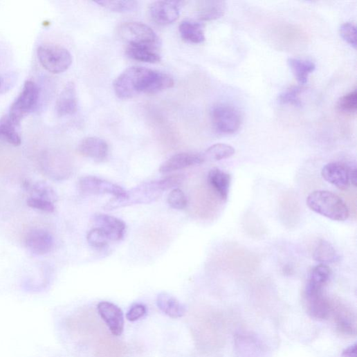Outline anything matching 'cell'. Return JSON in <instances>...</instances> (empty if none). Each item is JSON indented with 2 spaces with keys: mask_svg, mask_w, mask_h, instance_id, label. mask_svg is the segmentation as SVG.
Instances as JSON below:
<instances>
[{
  "mask_svg": "<svg viewBox=\"0 0 357 357\" xmlns=\"http://www.w3.org/2000/svg\"><path fill=\"white\" fill-rule=\"evenodd\" d=\"M171 76L150 68L133 66L122 72L114 81L116 95L121 100L132 99L140 94L155 95L172 88Z\"/></svg>",
  "mask_w": 357,
  "mask_h": 357,
  "instance_id": "6da1fadb",
  "label": "cell"
},
{
  "mask_svg": "<svg viewBox=\"0 0 357 357\" xmlns=\"http://www.w3.org/2000/svg\"><path fill=\"white\" fill-rule=\"evenodd\" d=\"M306 204L313 212L332 221H345L349 214L345 202L329 191L312 192L307 197Z\"/></svg>",
  "mask_w": 357,
  "mask_h": 357,
  "instance_id": "7a4b0ae2",
  "label": "cell"
},
{
  "mask_svg": "<svg viewBox=\"0 0 357 357\" xmlns=\"http://www.w3.org/2000/svg\"><path fill=\"white\" fill-rule=\"evenodd\" d=\"M165 192L160 181L143 183L127 192L125 196L114 198L104 207L107 210H113L125 207L149 204L156 201Z\"/></svg>",
  "mask_w": 357,
  "mask_h": 357,
  "instance_id": "3957f363",
  "label": "cell"
},
{
  "mask_svg": "<svg viewBox=\"0 0 357 357\" xmlns=\"http://www.w3.org/2000/svg\"><path fill=\"white\" fill-rule=\"evenodd\" d=\"M118 34L127 46H143L157 50L160 39L148 26L138 22H127L120 26Z\"/></svg>",
  "mask_w": 357,
  "mask_h": 357,
  "instance_id": "277c9868",
  "label": "cell"
},
{
  "mask_svg": "<svg viewBox=\"0 0 357 357\" xmlns=\"http://www.w3.org/2000/svg\"><path fill=\"white\" fill-rule=\"evenodd\" d=\"M39 100V89L31 80L26 81L22 91L12 104L8 114L11 120L17 125L37 107Z\"/></svg>",
  "mask_w": 357,
  "mask_h": 357,
  "instance_id": "5b68a950",
  "label": "cell"
},
{
  "mask_svg": "<svg viewBox=\"0 0 357 357\" xmlns=\"http://www.w3.org/2000/svg\"><path fill=\"white\" fill-rule=\"evenodd\" d=\"M37 56L43 67L52 73L66 71L72 64V56L65 48L53 44H44L37 50Z\"/></svg>",
  "mask_w": 357,
  "mask_h": 357,
  "instance_id": "8992f818",
  "label": "cell"
},
{
  "mask_svg": "<svg viewBox=\"0 0 357 357\" xmlns=\"http://www.w3.org/2000/svg\"><path fill=\"white\" fill-rule=\"evenodd\" d=\"M211 118L214 129L222 134L236 133L242 122L239 111L228 104H218L213 107Z\"/></svg>",
  "mask_w": 357,
  "mask_h": 357,
  "instance_id": "52a82bcc",
  "label": "cell"
},
{
  "mask_svg": "<svg viewBox=\"0 0 357 357\" xmlns=\"http://www.w3.org/2000/svg\"><path fill=\"white\" fill-rule=\"evenodd\" d=\"M330 316L333 317L336 329L340 333L346 336L356 335V315L345 304L339 300H331Z\"/></svg>",
  "mask_w": 357,
  "mask_h": 357,
  "instance_id": "ba28073f",
  "label": "cell"
},
{
  "mask_svg": "<svg viewBox=\"0 0 357 357\" xmlns=\"http://www.w3.org/2000/svg\"><path fill=\"white\" fill-rule=\"evenodd\" d=\"M78 185L80 191L87 194H110L120 198L127 194V191L119 185L95 176H82Z\"/></svg>",
  "mask_w": 357,
  "mask_h": 357,
  "instance_id": "9c48e42d",
  "label": "cell"
},
{
  "mask_svg": "<svg viewBox=\"0 0 357 357\" xmlns=\"http://www.w3.org/2000/svg\"><path fill=\"white\" fill-rule=\"evenodd\" d=\"M180 3L170 1L154 2L149 7V17L158 26L172 24L180 17Z\"/></svg>",
  "mask_w": 357,
  "mask_h": 357,
  "instance_id": "30bf717a",
  "label": "cell"
},
{
  "mask_svg": "<svg viewBox=\"0 0 357 357\" xmlns=\"http://www.w3.org/2000/svg\"><path fill=\"white\" fill-rule=\"evenodd\" d=\"M98 310L111 333L116 336H121L125 329V317L122 309L111 302H102L98 305Z\"/></svg>",
  "mask_w": 357,
  "mask_h": 357,
  "instance_id": "8fae6325",
  "label": "cell"
},
{
  "mask_svg": "<svg viewBox=\"0 0 357 357\" xmlns=\"http://www.w3.org/2000/svg\"><path fill=\"white\" fill-rule=\"evenodd\" d=\"M331 270L327 264H320L311 270L305 289V298L323 294L322 290L331 277Z\"/></svg>",
  "mask_w": 357,
  "mask_h": 357,
  "instance_id": "7c38bea8",
  "label": "cell"
},
{
  "mask_svg": "<svg viewBox=\"0 0 357 357\" xmlns=\"http://www.w3.org/2000/svg\"><path fill=\"white\" fill-rule=\"evenodd\" d=\"M321 174L327 183L340 190H346L350 184L348 164L340 162L327 163L322 167Z\"/></svg>",
  "mask_w": 357,
  "mask_h": 357,
  "instance_id": "4fadbf2b",
  "label": "cell"
},
{
  "mask_svg": "<svg viewBox=\"0 0 357 357\" xmlns=\"http://www.w3.org/2000/svg\"><path fill=\"white\" fill-rule=\"evenodd\" d=\"M93 222L107 235L110 241H120L125 235V223L116 217L96 214L93 217Z\"/></svg>",
  "mask_w": 357,
  "mask_h": 357,
  "instance_id": "5bb4252c",
  "label": "cell"
},
{
  "mask_svg": "<svg viewBox=\"0 0 357 357\" xmlns=\"http://www.w3.org/2000/svg\"><path fill=\"white\" fill-rule=\"evenodd\" d=\"M25 241L29 250L38 255L48 253L54 244V239L51 234L42 229L30 230L28 232Z\"/></svg>",
  "mask_w": 357,
  "mask_h": 357,
  "instance_id": "9a60e30c",
  "label": "cell"
},
{
  "mask_svg": "<svg viewBox=\"0 0 357 357\" xmlns=\"http://www.w3.org/2000/svg\"><path fill=\"white\" fill-rule=\"evenodd\" d=\"M78 152L83 156L100 162L109 155V145L98 137H88L83 139L77 147Z\"/></svg>",
  "mask_w": 357,
  "mask_h": 357,
  "instance_id": "2e32d148",
  "label": "cell"
},
{
  "mask_svg": "<svg viewBox=\"0 0 357 357\" xmlns=\"http://www.w3.org/2000/svg\"><path fill=\"white\" fill-rule=\"evenodd\" d=\"M77 110L76 89L73 82H68L61 92L55 105L58 116H72Z\"/></svg>",
  "mask_w": 357,
  "mask_h": 357,
  "instance_id": "e0dca14e",
  "label": "cell"
},
{
  "mask_svg": "<svg viewBox=\"0 0 357 357\" xmlns=\"http://www.w3.org/2000/svg\"><path fill=\"white\" fill-rule=\"evenodd\" d=\"M204 161V157L199 154L191 153L176 154L161 165L159 172L169 173L201 164Z\"/></svg>",
  "mask_w": 357,
  "mask_h": 357,
  "instance_id": "ac0fdd59",
  "label": "cell"
},
{
  "mask_svg": "<svg viewBox=\"0 0 357 357\" xmlns=\"http://www.w3.org/2000/svg\"><path fill=\"white\" fill-rule=\"evenodd\" d=\"M235 348L239 357H262L264 349L259 341L249 333L237 334Z\"/></svg>",
  "mask_w": 357,
  "mask_h": 357,
  "instance_id": "d6986e66",
  "label": "cell"
},
{
  "mask_svg": "<svg viewBox=\"0 0 357 357\" xmlns=\"http://www.w3.org/2000/svg\"><path fill=\"white\" fill-rule=\"evenodd\" d=\"M208 183L220 199L223 201L228 200L231 184L229 173L217 167L213 168L208 173Z\"/></svg>",
  "mask_w": 357,
  "mask_h": 357,
  "instance_id": "ffe728a7",
  "label": "cell"
},
{
  "mask_svg": "<svg viewBox=\"0 0 357 357\" xmlns=\"http://www.w3.org/2000/svg\"><path fill=\"white\" fill-rule=\"evenodd\" d=\"M158 308L171 318H180L187 313L186 306L167 293H161L156 299Z\"/></svg>",
  "mask_w": 357,
  "mask_h": 357,
  "instance_id": "44dd1931",
  "label": "cell"
},
{
  "mask_svg": "<svg viewBox=\"0 0 357 357\" xmlns=\"http://www.w3.org/2000/svg\"><path fill=\"white\" fill-rule=\"evenodd\" d=\"M19 127L8 115L0 119V141L16 147L21 145L22 139L18 131Z\"/></svg>",
  "mask_w": 357,
  "mask_h": 357,
  "instance_id": "7402d4cb",
  "label": "cell"
},
{
  "mask_svg": "<svg viewBox=\"0 0 357 357\" xmlns=\"http://www.w3.org/2000/svg\"><path fill=\"white\" fill-rule=\"evenodd\" d=\"M225 3L221 1H203L199 3L197 9L198 19L210 21L218 19L224 15Z\"/></svg>",
  "mask_w": 357,
  "mask_h": 357,
  "instance_id": "603a6c76",
  "label": "cell"
},
{
  "mask_svg": "<svg viewBox=\"0 0 357 357\" xmlns=\"http://www.w3.org/2000/svg\"><path fill=\"white\" fill-rule=\"evenodd\" d=\"M182 38L192 44H202L205 41L203 26L190 21H183L178 27Z\"/></svg>",
  "mask_w": 357,
  "mask_h": 357,
  "instance_id": "cb8c5ba5",
  "label": "cell"
},
{
  "mask_svg": "<svg viewBox=\"0 0 357 357\" xmlns=\"http://www.w3.org/2000/svg\"><path fill=\"white\" fill-rule=\"evenodd\" d=\"M288 64L298 81L302 84L308 82L309 77L316 68L315 64L309 60L289 58Z\"/></svg>",
  "mask_w": 357,
  "mask_h": 357,
  "instance_id": "d4e9b609",
  "label": "cell"
},
{
  "mask_svg": "<svg viewBox=\"0 0 357 357\" xmlns=\"http://www.w3.org/2000/svg\"><path fill=\"white\" fill-rule=\"evenodd\" d=\"M126 53L129 58L138 62L156 64L161 61V56L156 50L147 47L127 46Z\"/></svg>",
  "mask_w": 357,
  "mask_h": 357,
  "instance_id": "484cf974",
  "label": "cell"
},
{
  "mask_svg": "<svg viewBox=\"0 0 357 357\" xmlns=\"http://www.w3.org/2000/svg\"><path fill=\"white\" fill-rule=\"evenodd\" d=\"M315 261L323 264L335 263L340 259V256L334 247L325 240L320 241L313 254Z\"/></svg>",
  "mask_w": 357,
  "mask_h": 357,
  "instance_id": "4316f807",
  "label": "cell"
},
{
  "mask_svg": "<svg viewBox=\"0 0 357 357\" xmlns=\"http://www.w3.org/2000/svg\"><path fill=\"white\" fill-rule=\"evenodd\" d=\"M24 187L35 198H38L50 201L53 203L57 201V196L53 188L48 184L43 182L31 183L25 182Z\"/></svg>",
  "mask_w": 357,
  "mask_h": 357,
  "instance_id": "83f0119b",
  "label": "cell"
},
{
  "mask_svg": "<svg viewBox=\"0 0 357 357\" xmlns=\"http://www.w3.org/2000/svg\"><path fill=\"white\" fill-rule=\"evenodd\" d=\"M96 4L107 10L117 13H127L136 10L138 3L131 1V0H119V1H111V0H102V1L95 2Z\"/></svg>",
  "mask_w": 357,
  "mask_h": 357,
  "instance_id": "f1b7e54d",
  "label": "cell"
},
{
  "mask_svg": "<svg viewBox=\"0 0 357 357\" xmlns=\"http://www.w3.org/2000/svg\"><path fill=\"white\" fill-rule=\"evenodd\" d=\"M235 153V149L232 146L218 143L213 145L209 147L204 155V158H208L211 161H221L228 158L233 156Z\"/></svg>",
  "mask_w": 357,
  "mask_h": 357,
  "instance_id": "f546056e",
  "label": "cell"
},
{
  "mask_svg": "<svg viewBox=\"0 0 357 357\" xmlns=\"http://www.w3.org/2000/svg\"><path fill=\"white\" fill-rule=\"evenodd\" d=\"M304 91V88L300 86H294L282 93L278 101L283 105H293L295 107H301L302 102L300 100V95Z\"/></svg>",
  "mask_w": 357,
  "mask_h": 357,
  "instance_id": "4dcf8cb0",
  "label": "cell"
},
{
  "mask_svg": "<svg viewBox=\"0 0 357 357\" xmlns=\"http://www.w3.org/2000/svg\"><path fill=\"white\" fill-rule=\"evenodd\" d=\"M167 203L172 209L182 210L187 207L188 200L182 190L174 189L167 196Z\"/></svg>",
  "mask_w": 357,
  "mask_h": 357,
  "instance_id": "1f68e13d",
  "label": "cell"
},
{
  "mask_svg": "<svg viewBox=\"0 0 357 357\" xmlns=\"http://www.w3.org/2000/svg\"><path fill=\"white\" fill-rule=\"evenodd\" d=\"M86 239L89 245L96 248H104L110 241L107 235L98 228L89 231Z\"/></svg>",
  "mask_w": 357,
  "mask_h": 357,
  "instance_id": "d6a6232c",
  "label": "cell"
},
{
  "mask_svg": "<svg viewBox=\"0 0 357 357\" xmlns=\"http://www.w3.org/2000/svg\"><path fill=\"white\" fill-rule=\"evenodd\" d=\"M337 107L339 111L344 113H355L357 110V93L356 89L342 97L338 102Z\"/></svg>",
  "mask_w": 357,
  "mask_h": 357,
  "instance_id": "836d02e7",
  "label": "cell"
},
{
  "mask_svg": "<svg viewBox=\"0 0 357 357\" xmlns=\"http://www.w3.org/2000/svg\"><path fill=\"white\" fill-rule=\"evenodd\" d=\"M340 34L342 39L349 45L356 48V28L351 23H345L340 28Z\"/></svg>",
  "mask_w": 357,
  "mask_h": 357,
  "instance_id": "e575fe53",
  "label": "cell"
},
{
  "mask_svg": "<svg viewBox=\"0 0 357 357\" xmlns=\"http://www.w3.org/2000/svg\"><path fill=\"white\" fill-rule=\"evenodd\" d=\"M28 205L34 210L46 213H53L55 211L54 203L38 198L30 197L27 201Z\"/></svg>",
  "mask_w": 357,
  "mask_h": 357,
  "instance_id": "d590c367",
  "label": "cell"
},
{
  "mask_svg": "<svg viewBox=\"0 0 357 357\" xmlns=\"http://www.w3.org/2000/svg\"><path fill=\"white\" fill-rule=\"evenodd\" d=\"M147 309L142 304H135L128 311L126 317L130 322H136L145 315Z\"/></svg>",
  "mask_w": 357,
  "mask_h": 357,
  "instance_id": "8d00e7d4",
  "label": "cell"
},
{
  "mask_svg": "<svg viewBox=\"0 0 357 357\" xmlns=\"http://www.w3.org/2000/svg\"><path fill=\"white\" fill-rule=\"evenodd\" d=\"M14 82L12 76L0 74V95L6 93L10 91Z\"/></svg>",
  "mask_w": 357,
  "mask_h": 357,
  "instance_id": "74e56055",
  "label": "cell"
},
{
  "mask_svg": "<svg viewBox=\"0 0 357 357\" xmlns=\"http://www.w3.org/2000/svg\"><path fill=\"white\" fill-rule=\"evenodd\" d=\"M349 176L350 184L354 187L356 186L357 183V176H356V167L355 163H349Z\"/></svg>",
  "mask_w": 357,
  "mask_h": 357,
  "instance_id": "f35d334b",
  "label": "cell"
},
{
  "mask_svg": "<svg viewBox=\"0 0 357 357\" xmlns=\"http://www.w3.org/2000/svg\"><path fill=\"white\" fill-rule=\"evenodd\" d=\"M343 357H356V344L354 343L342 351Z\"/></svg>",
  "mask_w": 357,
  "mask_h": 357,
  "instance_id": "ab89813d",
  "label": "cell"
}]
</instances>
